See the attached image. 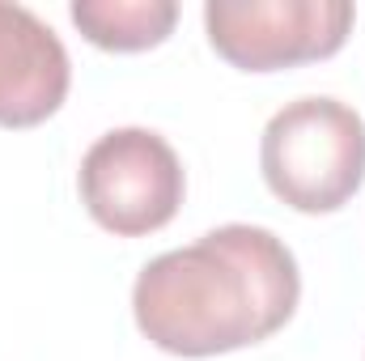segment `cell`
Wrapping results in <instances>:
<instances>
[{
    "mask_svg": "<svg viewBox=\"0 0 365 361\" xmlns=\"http://www.w3.org/2000/svg\"><path fill=\"white\" fill-rule=\"evenodd\" d=\"M297 298V260L272 230L221 225L149 260L132 289V315L162 353L217 357L276 336Z\"/></svg>",
    "mask_w": 365,
    "mask_h": 361,
    "instance_id": "1",
    "label": "cell"
},
{
    "mask_svg": "<svg viewBox=\"0 0 365 361\" xmlns=\"http://www.w3.org/2000/svg\"><path fill=\"white\" fill-rule=\"evenodd\" d=\"M357 9L349 0H208L212 51L242 73H276L327 60L344 47Z\"/></svg>",
    "mask_w": 365,
    "mask_h": 361,
    "instance_id": "4",
    "label": "cell"
},
{
    "mask_svg": "<svg viewBox=\"0 0 365 361\" xmlns=\"http://www.w3.org/2000/svg\"><path fill=\"white\" fill-rule=\"evenodd\" d=\"M73 26L102 51H149L179 21L175 0H73Z\"/></svg>",
    "mask_w": 365,
    "mask_h": 361,
    "instance_id": "6",
    "label": "cell"
},
{
    "mask_svg": "<svg viewBox=\"0 0 365 361\" xmlns=\"http://www.w3.org/2000/svg\"><path fill=\"white\" fill-rule=\"evenodd\" d=\"M81 204L115 238H145L175 221L182 204V162L149 128H115L81 158Z\"/></svg>",
    "mask_w": 365,
    "mask_h": 361,
    "instance_id": "3",
    "label": "cell"
},
{
    "mask_svg": "<svg viewBox=\"0 0 365 361\" xmlns=\"http://www.w3.org/2000/svg\"><path fill=\"white\" fill-rule=\"evenodd\" d=\"M73 86L64 43L30 9L0 0V128L47 123Z\"/></svg>",
    "mask_w": 365,
    "mask_h": 361,
    "instance_id": "5",
    "label": "cell"
},
{
    "mask_svg": "<svg viewBox=\"0 0 365 361\" xmlns=\"http://www.w3.org/2000/svg\"><path fill=\"white\" fill-rule=\"evenodd\" d=\"M259 171L276 200L297 213H336L365 183V123L340 98L280 106L259 145Z\"/></svg>",
    "mask_w": 365,
    "mask_h": 361,
    "instance_id": "2",
    "label": "cell"
}]
</instances>
